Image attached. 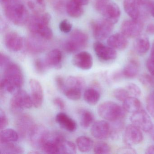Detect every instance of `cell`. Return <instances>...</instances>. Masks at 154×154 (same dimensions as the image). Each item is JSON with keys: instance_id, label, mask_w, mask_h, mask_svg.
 Listing matches in <instances>:
<instances>
[{"instance_id": "obj_58", "label": "cell", "mask_w": 154, "mask_h": 154, "mask_svg": "<svg viewBox=\"0 0 154 154\" xmlns=\"http://www.w3.org/2000/svg\"><path fill=\"white\" fill-rule=\"evenodd\" d=\"M151 94H152V96H153V98H154V92Z\"/></svg>"}, {"instance_id": "obj_56", "label": "cell", "mask_w": 154, "mask_h": 154, "mask_svg": "<svg viewBox=\"0 0 154 154\" xmlns=\"http://www.w3.org/2000/svg\"><path fill=\"white\" fill-rule=\"evenodd\" d=\"M149 132H150L151 138L153 140V141H154V126H153V128L151 129Z\"/></svg>"}, {"instance_id": "obj_54", "label": "cell", "mask_w": 154, "mask_h": 154, "mask_svg": "<svg viewBox=\"0 0 154 154\" xmlns=\"http://www.w3.org/2000/svg\"><path fill=\"white\" fill-rule=\"evenodd\" d=\"M74 1L82 6L87 5L89 2V0H74Z\"/></svg>"}, {"instance_id": "obj_46", "label": "cell", "mask_w": 154, "mask_h": 154, "mask_svg": "<svg viewBox=\"0 0 154 154\" xmlns=\"http://www.w3.org/2000/svg\"><path fill=\"white\" fill-rule=\"evenodd\" d=\"M8 119L4 111L1 110L0 111V128L3 130L8 126Z\"/></svg>"}, {"instance_id": "obj_51", "label": "cell", "mask_w": 154, "mask_h": 154, "mask_svg": "<svg viewBox=\"0 0 154 154\" xmlns=\"http://www.w3.org/2000/svg\"><path fill=\"white\" fill-rule=\"evenodd\" d=\"M146 32L149 34H154V24L151 23L149 24L146 28Z\"/></svg>"}, {"instance_id": "obj_52", "label": "cell", "mask_w": 154, "mask_h": 154, "mask_svg": "<svg viewBox=\"0 0 154 154\" xmlns=\"http://www.w3.org/2000/svg\"><path fill=\"white\" fill-rule=\"evenodd\" d=\"M147 8H148L150 14L152 15V17L154 18V4L152 2H149L147 4Z\"/></svg>"}, {"instance_id": "obj_50", "label": "cell", "mask_w": 154, "mask_h": 154, "mask_svg": "<svg viewBox=\"0 0 154 154\" xmlns=\"http://www.w3.org/2000/svg\"><path fill=\"white\" fill-rule=\"evenodd\" d=\"M53 102L54 105L57 108H59L60 109L64 110L65 108V103L61 98L58 97L55 98L53 101Z\"/></svg>"}, {"instance_id": "obj_45", "label": "cell", "mask_w": 154, "mask_h": 154, "mask_svg": "<svg viewBox=\"0 0 154 154\" xmlns=\"http://www.w3.org/2000/svg\"><path fill=\"white\" fill-rule=\"evenodd\" d=\"M117 153L120 154H137L136 149L131 146H127L121 147L117 150Z\"/></svg>"}, {"instance_id": "obj_23", "label": "cell", "mask_w": 154, "mask_h": 154, "mask_svg": "<svg viewBox=\"0 0 154 154\" xmlns=\"http://www.w3.org/2000/svg\"><path fill=\"white\" fill-rule=\"evenodd\" d=\"M140 5L138 0H124V11L131 19L139 20L140 16Z\"/></svg>"}, {"instance_id": "obj_28", "label": "cell", "mask_w": 154, "mask_h": 154, "mask_svg": "<svg viewBox=\"0 0 154 154\" xmlns=\"http://www.w3.org/2000/svg\"><path fill=\"white\" fill-rule=\"evenodd\" d=\"M76 146L79 151L82 153H88L93 148L94 142L92 140L85 136H80L75 140Z\"/></svg>"}, {"instance_id": "obj_3", "label": "cell", "mask_w": 154, "mask_h": 154, "mask_svg": "<svg viewBox=\"0 0 154 154\" xmlns=\"http://www.w3.org/2000/svg\"><path fill=\"white\" fill-rule=\"evenodd\" d=\"M51 18L50 14L48 13L34 14L28 21L29 31L32 35L38 37L45 36L50 30L48 25Z\"/></svg>"}, {"instance_id": "obj_43", "label": "cell", "mask_w": 154, "mask_h": 154, "mask_svg": "<svg viewBox=\"0 0 154 154\" xmlns=\"http://www.w3.org/2000/svg\"><path fill=\"white\" fill-rule=\"evenodd\" d=\"M146 109L148 112L154 119V98L151 94L147 98Z\"/></svg>"}, {"instance_id": "obj_19", "label": "cell", "mask_w": 154, "mask_h": 154, "mask_svg": "<svg viewBox=\"0 0 154 154\" xmlns=\"http://www.w3.org/2000/svg\"><path fill=\"white\" fill-rule=\"evenodd\" d=\"M101 14L104 16V18L112 24H115L119 19L121 16L120 10L118 5L115 3L108 2Z\"/></svg>"}, {"instance_id": "obj_13", "label": "cell", "mask_w": 154, "mask_h": 154, "mask_svg": "<svg viewBox=\"0 0 154 154\" xmlns=\"http://www.w3.org/2000/svg\"><path fill=\"white\" fill-rule=\"evenodd\" d=\"M91 132L93 137L97 139H106L111 135V126L105 120L97 121L92 125Z\"/></svg>"}, {"instance_id": "obj_53", "label": "cell", "mask_w": 154, "mask_h": 154, "mask_svg": "<svg viewBox=\"0 0 154 154\" xmlns=\"http://www.w3.org/2000/svg\"><path fill=\"white\" fill-rule=\"evenodd\" d=\"M146 154H154V145L149 146L146 150Z\"/></svg>"}, {"instance_id": "obj_10", "label": "cell", "mask_w": 154, "mask_h": 154, "mask_svg": "<svg viewBox=\"0 0 154 154\" xmlns=\"http://www.w3.org/2000/svg\"><path fill=\"white\" fill-rule=\"evenodd\" d=\"M65 139L58 132H50L41 149L47 154H59L60 144Z\"/></svg>"}, {"instance_id": "obj_32", "label": "cell", "mask_w": 154, "mask_h": 154, "mask_svg": "<svg viewBox=\"0 0 154 154\" xmlns=\"http://www.w3.org/2000/svg\"><path fill=\"white\" fill-rule=\"evenodd\" d=\"M0 153L2 154H20L24 153V149L15 142L0 144Z\"/></svg>"}, {"instance_id": "obj_34", "label": "cell", "mask_w": 154, "mask_h": 154, "mask_svg": "<svg viewBox=\"0 0 154 154\" xmlns=\"http://www.w3.org/2000/svg\"><path fill=\"white\" fill-rule=\"evenodd\" d=\"M80 124L85 129L89 128L94 121L93 114L90 111L83 109L80 112Z\"/></svg>"}, {"instance_id": "obj_9", "label": "cell", "mask_w": 154, "mask_h": 154, "mask_svg": "<svg viewBox=\"0 0 154 154\" xmlns=\"http://www.w3.org/2000/svg\"><path fill=\"white\" fill-rule=\"evenodd\" d=\"M131 124L145 132H149L153 128V122L148 113L144 109L139 110L132 113L130 117Z\"/></svg>"}, {"instance_id": "obj_29", "label": "cell", "mask_w": 154, "mask_h": 154, "mask_svg": "<svg viewBox=\"0 0 154 154\" xmlns=\"http://www.w3.org/2000/svg\"><path fill=\"white\" fill-rule=\"evenodd\" d=\"M139 72V66L137 61L131 60L128 62L122 71L123 76L128 79L135 78Z\"/></svg>"}, {"instance_id": "obj_6", "label": "cell", "mask_w": 154, "mask_h": 154, "mask_svg": "<svg viewBox=\"0 0 154 154\" xmlns=\"http://www.w3.org/2000/svg\"><path fill=\"white\" fill-rule=\"evenodd\" d=\"M88 41V37L86 33L80 29H75L65 43L64 48L68 53H75L85 48Z\"/></svg>"}, {"instance_id": "obj_8", "label": "cell", "mask_w": 154, "mask_h": 154, "mask_svg": "<svg viewBox=\"0 0 154 154\" xmlns=\"http://www.w3.org/2000/svg\"><path fill=\"white\" fill-rule=\"evenodd\" d=\"M49 132L48 129L44 125L35 124L28 136L31 146L35 148L41 149L49 135Z\"/></svg>"}, {"instance_id": "obj_41", "label": "cell", "mask_w": 154, "mask_h": 154, "mask_svg": "<svg viewBox=\"0 0 154 154\" xmlns=\"http://www.w3.org/2000/svg\"><path fill=\"white\" fill-rule=\"evenodd\" d=\"M130 95L134 97H139L141 94V91L140 88L137 85L133 83H129L126 85V87Z\"/></svg>"}, {"instance_id": "obj_33", "label": "cell", "mask_w": 154, "mask_h": 154, "mask_svg": "<svg viewBox=\"0 0 154 154\" xmlns=\"http://www.w3.org/2000/svg\"><path fill=\"white\" fill-rule=\"evenodd\" d=\"M85 86V81L82 78L79 76H70L65 80V88H72L82 90L84 88Z\"/></svg>"}, {"instance_id": "obj_26", "label": "cell", "mask_w": 154, "mask_h": 154, "mask_svg": "<svg viewBox=\"0 0 154 154\" xmlns=\"http://www.w3.org/2000/svg\"><path fill=\"white\" fill-rule=\"evenodd\" d=\"M19 134L13 129L8 128L2 130L0 133V143L16 142L19 140Z\"/></svg>"}, {"instance_id": "obj_37", "label": "cell", "mask_w": 154, "mask_h": 154, "mask_svg": "<svg viewBox=\"0 0 154 154\" xmlns=\"http://www.w3.org/2000/svg\"><path fill=\"white\" fill-rule=\"evenodd\" d=\"M93 151L95 154H107L110 153L109 145L103 141H98L94 145Z\"/></svg>"}, {"instance_id": "obj_57", "label": "cell", "mask_w": 154, "mask_h": 154, "mask_svg": "<svg viewBox=\"0 0 154 154\" xmlns=\"http://www.w3.org/2000/svg\"><path fill=\"white\" fill-rule=\"evenodd\" d=\"M6 1H7V0H0V1H1V3H3V2H6Z\"/></svg>"}, {"instance_id": "obj_20", "label": "cell", "mask_w": 154, "mask_h": 154, "mask_svg": "<svg viewBox=\"0 0 154 154\" xmlns=\"http://www.w3.org/2000/svg\"><path fill=\"white\" fill-rule=\"evenodd\" d=\"M57 123L65 130L72 132L77 129V123L74 120L64 112H59L55 118Z\"/></svg>"}, {"instance_id": "obj_27", "label": "cell", "mask_w": 154, "mask_h": 154, "mask_svg": "<svg viewBox=\"0 0 154 154\" xmlns=\"http://www.w3.org/2000/svg\"><path fill=\"white\" fill-rule=\"evenodd\" d=\"M141 103L137 97L129 96L123 102V107L126 112L133 113L140 109Z\"/></svg>"}, {"instance_id": "obj_17", "label": "cell", "mask_w": 154, "mask_h": 154, "mask_svg": "<svg viewBox=\"0 0 154 154\" xmlns=\"http://www.w3.org/2000/svg\"><path fill=\"white\" fill-rule=\"evenodd\" d=\"M75 66L83 70L91 69L93 65V59L91 55L87 52L82 51L76 54L72 59Z\"/></svg>"}, {"instance_id": "obj_25", "label": "cell", "mask_w": 154, "mask_h": 154, "mask_svg": "<svg viewBox=\"0 0 154 154\" xmlns=\"http://www.w3.org/2000/svg\"><path fill=\"white\" fill-rule=\"evenodd\" d=\"M25 6L34 14L43 13L45 10V0H22Z\"/></svg>"}, {"instance_id": "obj_5", "label": "cell", "mask_w": 154, "mask_h": 154, "mask_svg": "<svg viewBox=\"0 0 154 154\" xmlns=\"http://www.w3.org/2000/svg\"><path fill=\"white\" fill-rule=\"evenodd\" d=\"M33 106L31 96L26 91L20 89L14 93L10 103L11 111L17 115L22 113L25 109H30Z\"/></svg>"}, {"instance_id": "obj_55", "label": "cell", "mask_w": 154, "mask_h": 154, "mask_svg": "<svg viewBox=\"0 0 154 154\" xmlns=\"http://www.w3.org/2000/svg\"><path fill=\"white\" fill-rule=\"evenodd\" d=\"M150 58L154 59V42L152 44V48H151V52H150Z\"/></svg>"}, {"instance_id": "obj_4", "label": "cell", "mask_w": 154, "mask_h": 154, "mask_svg": "<svg viewBox=\"0 0 154 154\" xmlns=\"http://www.w3.org/2000/svg\"><path fill=\"white\" fill-rule=\"evenodd\" d=\"M97 112L103 119L113 122L124 118L126 112L123 107L116 103L108 101L102 103L98 106Z\"/></svg>"}, {"instance_id": "obj_30", "label": "cell", "mask_w": 154, "mask_h": 154, "mask_svg": "<svg viewBox=\"0 0 154 154\" xmlns=\"http://www.w3.org/2000/svg\"><path fill=\"white\" fill-rule=\"evenodd\" d=\"M84 99L88 104L96 105L100 100V94L97 89L92 87L87 88L84 93Z\"/></svg>"}, {"instance_id": "obj_35", "label": "cell", "mask_w": 154, "mask_h": 154, "mask_svg": "<svg viewBox=\"0 0 154 154\" xmlns=\"http://www.w3.org/2000/svg\"><path fill=\"white\" fill-rule=\"evenodd\" d=\"M33 36L34 37L29 39L28 41L27 47L29 50L32 53H37L43 51L45 48L44 43L40 41V40L43 39L34 35Z\"/></svg>"}, {"instance_id": "obj_42", "label": "cell", "mask_w": 154, "mask_h": 154, "mask_svg": "<svg viewBox=\"0 0 154 154\" xmlns=\"http://www.w3.org/2000/svg\"><path fill=\"white\" fill-rule=\"evenodd\" d=\"M140 82L147 87L154 86V77L147 74H143L140 76Z\"/></svg>"}, {"instance_id": "obj_12", "label": "cell", "mask_w": 154, "mask_h": 154, "mask_svg": "<svg viewBox=\"0 0 154 154\" xmlns=\"http://www.w3.org/2000/svg\"><path fill=\"white\" fill-rule=\"evenodd\" d=\"M143 24L139 20H129L123 21L121 26V33L127 38H136L140 35Z\"/></svg>"}, {"instance_id": "obj_18", "label": "cell", "mask_w": 154, "mask_h": 154, "mask_svg": "<svg viewBox=\"0 0 154 154\" xmlns=\"http://www.w3.org/2000/svg\"><path fill=\"white\" fill-rule=\"evenodd\" d=\"M4 42L6 47L12 52L20 51L23 47V38L15 32L8 33L5 36Z\"/></svg>"}, {"instance_id": "obj_31", "label": "cell", "mask_w": 154, "mask_h": 154, "mask_svg": "<svg viewBox=\"0 0 154 154\" xmlns=\"http://www.w3.org/2000/svg\"><path fill=\"white\" fill-rule=\"evenodd\" d=\"M82 6L74 0H69L66 4V12L72 17H79L83 14Z\"/></svg>"}, {"instance_id": "obj_14", "label": "cell", "mask_w": 154, "mask_h": 154, "mask_svg": "<svg viewBox=\"0 0 154 154\" xmlns=\"http://www.w3.org/2000/svg\"><path fill=\"white\" fill-rule=\"evenodd\" d=\"M93 48L96 55L102 61L109 62L114 60L117 57L115 49L109 45H105L100 41L94 44Z\"/></svg>"}, {"instance_id": "obj_24", "label": "cell", "mask_w": 154, "mask_h": 154, "mask_svg": "<svg viewBox=\"0 0 154 154\" xmlns=\"http://www.w3.org/2000/svg\"><path fill=\"white\" fill-rule=\"evenodd\" d=\"M149 39L145 35H140L136 37L134 42V47L136 52L140 55L146 54L149 50Z\"/></svg>"}, {"instance_id": "obj_36", "label": "cell", "mask_w": 154, "mask_h": 154, "mask_svg": "<svg viewBox=\"0 0 154 154\" xmlns=\"http://www.w3.org/2000/svg\"><path fill=\"white\" fill-rule=\"evenodd\" d=\"M77 146L73 142L64 140L60 145L59 154H75Z\"/></svg>"}, {"instance_id": "obj_40", "label": "cell", "mask_w": 154, "mask_h": 154, "mask_svg": "<svg viewBox=\"0 0 154 154\" xmlns=\"http://www.w3.org/2000/svg\"><path fill=\"white\" fill-rule=\"evenodd\" d=\"M34 67L36 72L39 74H44L49 68L45 60L41 59L35 60L34 63Z\"/></svg>"}, {"instance_id": "obj_47", "label": "cell", "mask_w": 154, "mask_h": 154, "mask_svg": "<svg viewBox=\"0 0 154 154\" xmlns=\"http://www.w3.org/2000/svg\"><path fill=\"white\" fill-rule=\"evenodd\" d=\"M55 82L57 89L63 92L65 87V80L63 76L57 75L56 77Z\"/></svg>"}, {"instance_id": "obj_1", "label": "cell", "mask_w": 154, "mask_h": 154, "mask_svg": "<svg viewBox=\"0 0 154 154\" xmlns=\"http://www.w3.org/2000/svg\"><path fill=\"white\" fill-rule=\"evenodd\" d=\"M24 75L20 67L15 63H10L4 68L1 80V89L3 91L15 93L20 90L24 84Z\"/></svg>"}, {"instance_id": "obj_49", "label": "cell", "mask_w": 154, "mask_h": 154, "mask_svg": "<svg viewBox=\"0 0 154 154\" xmlns=\"http://www.w3.org/2000/svg\"><path fill=\"white\" fill-rule=\"evenodd\" d=\"M146 66L150 74L154 77V59L149 57L147 60Z\"/></svg>"}, {"instance_id": "obj_7", "label": "cell", "mask_w": 154, "mask_h": 154, "mask_svg": "<svg viewBox=\"0 0 154 154\" xmlns=\"http://www.w3.org/2000/svg\"><path fill=\"white\" fill-rule=\"evenodd\" d=\"M113 25L105 18L94 20L92 22L91 26L94 38L101 41L109 37L113 29Z\"/></svg>"}, {"instance_id": "obj_38", "label": "cell", "mask_w": 154, "mask_h": 154, "mask_svg": "<svg viewBox=\"0 0 154 154\" xmlns=\"http://www.w3.org/2000/svg\"><path fill=\"white\" fill-rule=\"evenodd\" d=\"M82 90L80 89H72V88H65L63 92L65 95L68 99L72 100H78L81 99L82 95Z\"/></svg>"}, {"instance_id": "obj_15", "label": "cell", "mask_w": 154, "mask_h": 154, "mask_svg": "<svg viewBox=\"0 0 154 154\" xmlns=\"http://www.w3.org/2000/svg\"><path fill=\"white\" fill-rule=\"evenodd\" d=\"M17 131L20 137H26L28 136L33 126L35 125L34 121L31 116L26 114H19L16 121Z\"/></svg>"}, {"instance_id": "obj_39", "label": "cell", "mask_w": 154, "mask_h": 154, "mask_svg": "<svg viewBox=\"0 0 154 154\" xmlns=\"http://www.w3.org/2000/svg\"><path fill=\"white\" fill-rule=\"evenodd\" d=\"M113 96L119 101L123 102L128 97L130 96L129 93L126 88H118L113 91Z\"/></svg>"}, {"instance_id": "obj_44", "label": "cell", "mask_w": 154, "mask_h": 154, "mask_svg": "<svg viewBox=\"0 0 154 154\" xmlns=\"http://www.w3.org/2000/svg\"><path fill=\"white\" fill-rule=\"evenodd\" d=\"M72 27V24L67 20H62L59 26V29L64 33H68L71 32Z\"/></svg>"}, {"instance_id": "obj_21", "label": "cell", "mask_w": 154, "mask_h": 154, "mask_svg": "<svg viewBox=\"0 0 154 154\" xmlns=\"http://www.w3.org/2000/svg\"><path fill=\"white\" fill-rule=\"evenodd\" d=\"M45 60L49 68L61 69L62 66L63 54L59 49H54L48 52Z\"/></svg>"}, {"instance_id": "obj_22", "label": "cell", "mask_w": 154, "mask_h": 154, "mask_svg": "<svg viewBox=\"0 0 154 154\" xmlns=\"http://www.w3.org/2000/svg\"><path fill=\"white\" fill-rule=\"evenodd\" d=\"M108 45L115 50H122L125 49L128 45L127 37L122 33H115L108 38Z\"/></svg>"}, {"instance_id": "obj_2", "label": "cell", "mask_w": 154, "mask_h": 154, "mask_svg": "<svg viewBox=\"0 0 154 154\" xmlns=\"http://www.w3.org/2000/svg\"><path fill=\"white\" fill-rule=\"evenodd\" d=\"M2 4L7 18L13 24L22 26L28 21V11L22 0H7Z\"/></svg>"}, {"instance_id": "obj_11", "label": "cell", "mask_w": 154, "mask_h": 154, "mask_svg": "<svg viewBox=\"0 0 154 154\" xmlns=\"http://www.w3.org/2000/svg\"><path fill=\"white\" fill-rule=\"evenodd\" d=\"M143 135L142 131L133 124L128 125L124 131L123 140L127 146H133L142 142Z\"/></svg>"}, {"instance_id": "obj_16", "label": "cell", "mask_w": 154, "mask_h": 154, "mask_svg": "<svg viewBox=\"0 0 154 154\" xmlns=\"http://www.w3.org/2000/svg\"><path fill=\"white\" fill-rule=\"evenodd\" d=\"M29 85L33 106L35 108H40L43 104L44 100L43 87L39 81L35 79L29 80Z\"/></svg>"}, {"instance_id": "obj_48", "label": "cell", "mask_w": 154, "mask_h": 154, "mask_svg": "<svg viewBox=\"0 0 154 154\" xmlns=\"http://www.w3.org/2000/svg\"><path fill=\"white\" fill-rule=\"evenodd\" d=\"M11 62L10 58L5 54L1 53L0 54V66L2 68L4 69L8 66Z\"/></svg>"}]
</instances>
